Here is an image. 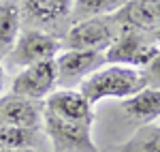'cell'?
<instances>
[{"label":"cell","mask_w":160,"mask_h":152,"mask_svg":"<svg viewBox=\"0 0 160 152\" xmlns=\"http://www.w3.org/2000/svg\"><path fill=\"white\" fill-rule=\"evenodd\" d=\"M124 114L139 124H152V120L160 118V88H143L132 97L124 99Z\"/></svg>","instance_id":"obj_11"},{"label":"cell","mask_w":160,"mask_h":152,"mask_svg":"<svg viewBox=\"0 0 160 152\" xmlns=\"http://www.w3.org/2000/svg\"><path fill=\"white\" fill-rule=\"evenodd\" d=\"M19 9L13 2L0 4V47H11L19 34Z\"/></svg>","instance_id":"obj_15"},{"label":"cell","mask_w":160,"mask_h":152,"mask_svg":"<svg viewBox=\"0 0 160 152\" xmlns=\"http://www.w3.org/2000/svg\"><path fill=\"white\" fill-rule=\"evenodd\" d=\"M73 9V0H24V13L38 26H53L66 19Z\"/></svg>","instance_id":"obj_12"},{"label":"cell","mask_w":160,"mask_h":152,"mask_svg":"<svg viewBox=\"0 0 160 152\" xmlns=\"http://www.w3.org/2000/svg\"><path fill=\"white\" fill-rule=\"evenodd\" d=\"M0 152H11V150H0Z\"/></svg>","instance_id":"obj_21"},{"label":"cell","mask_w":160,"mask_h":152,"mask_svg":"<svg viewBox=\"0 0 160 152\" xmlns=\"http://www.w3.org/2000/svg\"><path fill=\"white\" fill-rule=\"evenodd\" d=\"M128 152H160V127L141 124L130 139L126 141Z\"/></svg>","instance_id":"obj_16"},{"label":"cell","mask_w":160,"mask_h":152,"mask_svg":"<svg viewBox=\"0 0 160 152\" xmlns=\"http://www.w3.org/2000/svg\"><path fill=\"white\" fill-rule=\"evenodd\" d=\"M56 86L71 88L75 81L94 73L96 69L105 66V51L96 50H66L56 58Z\"/></svg>","instance_id":"obj_6"},{"label":"cell","mask_w":160,"mask_h":152,"mask_svg":"<svg viewBox=\"0 0 160 152\" xmlns=\"http://www.w3.org/2000/svg\"><path fill=\"white\" fill-rule=\"evenodd\" d=\"M120 26H128L141 32H154L160 28V2L152 0H128L122 9L113 13Z\"/></svg>","instance_id":"obj_9"},{"label":"cell","mask_w":160,"mask_h":152,"mask_svg":"<svg viewBox=\"0 0 160 152\" xmlns=\"http://www.w3.org/2000/svg\"><path fill=\"white\" fill-rule=\"evenodd\" d=\"M120 152H128V148H126V144H124V148H120Z\"/></svg>","instance_id":"obj_20"},{"label":"cell","mask_w":160,"mask_h":152,"mask_svg":"<svg viewBox=\"0 0 160 152\" xmlns=\"http://www.w3.org/2000/svg\"><path fill=\"white\" fill-rule=\"evenodd\" d=\"M4 88V71H2V66H0V92Z\"/></svg>","instance_id":"obj_19"},{"label":"cell","mask_w":160,"mask_h":152,"mask_svg":"<svg viewBox=\"0 0 160 152\" xmlns=\"http://www.w3.org/2000/svg\"><path fill=\"white\" fill-rule=\"evenodd\" d=\"M62 50V39L56 34H47L41 30H24L19 32L15 43L9 50L7 62L11 66H30L34 62L51 60Z\"/></svg>","instance_id":"obj_5"},{"label":"cell","mask_w":160,"mask_h":152,"mask_svg":"<svg viewBox=\"0 0 160 152\" xmlns=\"http://www.w3.org/2000/svg\"><path fill=\"white\" fill-rule=\"evenodd\" d=\"M34 139H37V128L0 124V150H11V152L28 150V148H32Z\"/></svg>","instance_id":"obj_13"},{"label":"cell","mask_w":160,"mask_h":152,"mask_svg":"<svg viewBox=\"0 0 160 152\" xmlns=\"http://www.w3.org/2000/svg\"><path fill=\"white\" fill-rule=\"evenodd\" d=\"M128 0H75L73 15L75 19H88V17H102L122 9Z\"/></svg>","instance_id":"obj_14"},{"label":"cell","mask_w":160,"mask_h":152,"mask_svg":"<svg viewBox=\"0 0 160 152\" xmlns=\"http://www.w3.org/2000/svg\"><path fill=\"white\" fill-rule=\"evenodd\" d=\"M41 120L53 144V152H98L96 144L92 141V124L64 120L45 109Z\"/></svg>","instance_id":"obj_4"},{"label":"cell","mask_w":160,"mask_h":152,"mask_svg":"<svg viewBox=\"0 0 160 152\" xmlns=\"http://www.w3.org/2000/svg\"><path fill=\"white\" fill-rule=\"evenodd\" d=\"M143 71H145L148 77H149V86L156 84V81H160V50L154 54V58L148 62V66H145Z\"/></svg>","instance_id":"obj_17"},{"label":"cell","mask_w":160,"mask_h":152,"mask_svg":"<svg viewBox=\"0 0 160 152\" xmlns=\"http://www.w3.org/2000/svg\"><path fill=\"white\" fill-rule=\"evenodd\" d=\"M56 88V60H43L22 69L11 84V94L30 101L47 99Z\"/></svg>","instance_id":"obj_7"},{"label":"cell","mask_w":160,"mask_h":152,"mask_svg":"<svg viewBox=\"0 0 160 152\" xmlns=\"http://www.w3.org/2000/svg\"><path fill=\"white\" fill-rule=\"evenodd\" d=\"M149 39H152L154 45H160V28H158V30H154V32H149Z\"/></svg>","instance_id":"obj_18"},{"label":"cell","mask_w":160,"mask_h":152,"mask_svg":"<svg viewBox=\"0 0 160 152\" xmlns=\"http://www.w3.org/2000/svg\"><path fill=\"white\" fill-rule=\"evenodd\" d=\"M156 51H158V45L152 43L148 32L122 26L113 43L105 50V62L141 69V66H148Z\"/></svg>","instance_id":"obj_3"},{"label":"cell","mask_w":160,"mask_h":152,"mask_svg":"<svg viewBox=\"0 0 160 152\" xmlns=\"http://www.w3.org/2000/svg\"><path fill=\"white\" fill-rule=\"evenodd\" d=\"M122 26L113 19V15L88 17L75 22L62 39V50H96L105 51L118 37Z\"/></svg>","instance_id":"obj_2"},{"label":"cell","mask_w":160,"mask_h":152,"mask_svg":"<svg viewBox=\"0 0 160 152\" xmlns=\"http://www.w3.org/2000/svg\"><path fill=\"white\" fill-rule=\"evenodd\" d=\"M45 112L64 118V120H77V122H94V112L92 105L88 103V99L73 88H62V90H53L49 97L45 99L43 105Z\"/></svg>","instance_id":"obj_8"},{"label":"cell","mask_w":160,"mask_h":152,"mask_svg":"<svg viewBox=\"0 0 160 152\" xmlns=\"http://www.w3.org/2000/svg\"><path fill=\"white\" fill-rule=\"evenodd\" d=\"M152 2H160V0H152Z\"/></svg>","instance_id":"obj_22"},{"label":"cell","mask_w":160,"mask_h":152,"mask_svg":"<svg viewBox=\"0 0 160 152\" xmlns=\"http://www.w3.org/2000/svg\"><path fill=\"white\" fill-rule=\"evenodd\" d=\"M149 86V77L141 69L122 66V64H105L94 73L81 79L79 92L88 99L90 105H96L102 99H128Z\"/></svg>","instance_id":"obj_1"},{"label":"cell","mask_w":160,"mask_h":152,"mask_svg":"<svg viewBox=\"0 0 160 152\" xmlns=\"http://www.w3.org/2000/svg\"><path fill=\"white\" fill-rule=\"evenodd\" d=\"M41 116H43V107H38L37 101L15 94L0 99V124L4 127L37 128L41 124Z\"/></svg>","instance_id":"obj_10"}]
</instances>
